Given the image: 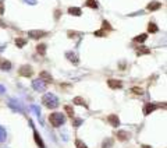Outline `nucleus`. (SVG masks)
<instances>
[{
    "instance_id": "nucleus-1",
    "label": "nucleus",
    "mask_w": 167,
    "mask_h": 148,
    "mask_svg": "<svg viewBox=\"0 0 167 148\" xmlns=\"http://www.w3.org/2000/svg\"><path fill=\"white\" fill-rule=\"evenodd\" d=\"M49 123L53 126V127H60L61 124L66 123V118H64V115L59 113V112H54L49 116Z\"/></svg>"
},
{
    "instance_id": "nucleus-2",
    "label": "nucleus",
    "mask_w": 167,
    "mask_h": 148,
    "mask_svg": "<svg viewBox=\"0 0 167 148\" xmlns=\"http://www.w3.org/2000/svg\"><path fill=\"white\" fill-rule=\"evenodd\" d=\"M42 104L46 108H57L59 106V101L53 94H46L43 96V99H42Z\"/></svg>"
},
{
    "instance_id": "nucleus-3",
    "label": "nucleus",
    "mask_w": 167,
    "mask_h": 148,
    "mask_svg": "<svg viewBox=\"0 0 167 148\" xmlns=\"http://www.w3.org/2000/svg\"><path fill=\"white\" fill-rule=\"evenodd\" d=\"M18 74H20L21 77H32L34 75V69L28 66V64H24V66H21L20 70H18Z\"/></svg>"
},
{
    "instance_id": "nucleus-4",
    "label": "nucleus",
    "mask_w": 167,
    "mask_h": 148,
    "mask_svg": "<svg viewBox=\"0 0 167 148\" xmlns=\"http://www.w3.org/2000/svg\"><path fill=\"white\" fill-rule=\"evenodd\" d=\"M46 35H48L46 31H40V30H32L28 32V36L31 39H40V38H43Z\"/></svg>"
},
{
    "instance_id": "nucleus-5",
    "label": "nucleus",
    "mask_w": 167,
    "mask_h": 148,
    "mask_svg": "<svg viewBox=\"0 0 167 148\" xmlns=\"http://www.w3.org/2000/svg\"><path fill=\"white\" fill-rule=\"evenodd\" d=\"M116 137H117L118 141H127V140L131 138V134L125 131V130H117L116 131Z\"/></svg>"
},
{
    "instance_id": "nucleus-6",
    "label": "nucleus",
    "mask_w": 167,
    "mask_h": 148,
    "mask_svg": "<svg viewBox=\"0 0 167 148\" xmlns=\"http://www.w3.org/2000/svg\"><path fill=\"white\" fill-rule=\"evenodd\" d=\"M39 80L40 81H43L46 85L50 84V83H53V77H52L50 73H48V71H40L39 73Z\"/></svg>"
},
{
    "instance_id": "nucleus-7",
    "label": "nucleus",
    "mask_w": 167,
    "mask_h": 148,
    "mask_svg": "<svg viewBox=\"0 0 167 148\" xmlns=\"http://www.w3.org/2000/svg\"><path fill=\"white\" fill-rule=\"evenodd\" d=\"M107 85H109V88H112V89H118L123 87V83L120 80L110 78V80H107Z\"/></svg>"
},
{
    "instance_id": "nucleus-8",
    "label": "nucleus",
    "mask_w": 167,
    "mask_h": 148,
    "mask_svg": "<svg viewBox=\"0 0 167 148\" xmlns=\"http://www.w3.org/2000/svg\"><path fill=\"white\" fill-rule=\"evenodd\" d=\"M107 122L112 124L113 127H118V126H120V119H118L117 115H109V116H107Z\"/></svg>"
},
{
    "instance_id": "nucleus-9",
    "label": "nucleus",
    "mask_w": 167,
    "mask_h": 148,
    "mask_svg": "<svg viewBox=\"0 0 167 148\" xmlns=\"http://www.w3.org/2000/svg\"><path fill=\"white\" fill-rule=\"evenodd\" d=\"M157 108H159V106H157L156 104H146V105H145V108H143V115H145V116H148V115L152 113L153 110H155V109H157Z\"/></svg>"
},
{
    "instance_id": "nucleus-10",
    "label": "nucleus",
    "mask_w": 167,
    "mask_h": 148,
    "mask_svg": "<svg viewBox=\"0 0 167 148\" xmlns=\"http://www.w3.org/2000/svg\"><path fill=\"white\" fill-rule=\"evenodd\" d=\"M160 7H162V3H159V1H150V3L146 6V10L156 11V10H159Z\"/></svg>"
},
{
    "instance_id": "nucleus-11",
    "label": "nucleus",
    "mask_w": 167,
    "mask_h": 148,
    "mask_svg": "<svg viewBox=\"0 0 167 148\" xmlns=\"http://www.w3.org/2000/svg\"><path fill=\"white\" fill-rule=\"evenodd\" d=\"M10 69H11V63L9 62V60L0 59V70L6 71V70H10Z\"/></svg>"
},
{
    "instance_id": "nucleus-12",
    "label": "nucleus",
    "mask_w": 167,
    "mask_h": 148,
    "mask_svg": "<svg viewBox=\"0 0 167 148\" xmlns=\"http://www.w3.org/2000/svg\"><path fill=\"white\" fill-rule=\"evenodd\" d=\"M64 112L67 113V116L68 118H75V112H74V109H73V106L71 105H64Z\"/></svg>"
},
{
    "instance_id": "nucleus-13",
    "label": "nucleus",
    "mask_w": 167,
    "mask_h": 148,
    "mask_svg": "<svg viewBox=\"0 0 167 148\" xmlns=\"http://www.w3.org/2000/svg\"><path fill=\"white\" fill-rule=\"evenodd\" d=\"M34 138H35V143L38 144L40 148H46V147H45L43 140H42V137H40L39 134H38V131H34Z\"/></svg>"
},
{
    "instance_id": "nucleus-14",
    "label": "nucleus",
    "mask_w": 167,
    "mask_h": 148,
    "mask_svg": "<svg viewBox=\"0 0 167 148\" xmlns=\"http://www.w3.org/2000/svg\"><path fill=\"white\" fill-rule=\"evenodd\" d=\"M73 104L74 105H78V106H85V108H88L86 102H85L84 98H81V96H75V98L73 99Z\"/></svg>"
},
{
    "instance_id": "nucleus-15",
    "label": "nucleus",
    "mask_w": 167,
    "mask_h": 148,
    "mask_svg": "<svg viewBox=\"0 0 167 148\" xmlns=\"http://www.w3.org/2000/svg\"><path fill=\"white\" fill-rule=\"evenodd\" d=\"M149 53H150V49L146 48V46H141L137 50V56H142V54H149Z\"/></svg>"
},
{
    "instance_id": "nucleus-16",
    "label": "nucleus",
    "mask_w": 167,
    "mask_h": 148,
    "mask_svg": "<svg viewBox=\"0 0 167 148\" xmlns=\"http://www.w3.org/2000/svg\"><path fill=\"white\" fill-rule=\"evenodd\" d=\"M114 145V140L113 138H106L102 143V148H112Z\"/></svg>"
},
{
    "instance_id": "nucleus-17",
    "label": "nucleus",
    "mask_w": 167,
    "mask_h": 148,
    "mask_svg": "<svg viewBox=\"0 0 167 148\" xmlns=\"http://www.w3.org/2000/svg\"><path fill=\"white\" fill-rule=\"evenodd\" d=\"M148 32H150V34H156V32H159L157 25L155 24V22H149V24H148Z\"/></svg>"
},
{
    "instance_id": "nucleus-18",
    "label": "nucleus",
    "mask_w": 167,
    "mask_h": 148,
    "mask_svg": "<svg viewBox=\"0 0 167 148\" xmlns=\"http://www.w3.org/2000/svg\"><path fill=\"white\" fill-rule=\"evenodd\" d=\"M46 48H48L46 44H39L36 46V52L39 54H42V56H45V54H46Z\"/></svg>"
},
{
    "instance_id": "nucleus-19",
    "label": "nucleus",
    "mask_w": 167,
    "mask_h": 148,
    "mask_svg": "<svg viewBox=\"0 0 167 148\" xmlns=\"http://www.w3.org/2000/svg\"><path fill=\"white\" fill-rule=\"evenodd\" d=\"M148 39V34H141V35H137L134 38V42H138V44H142L145 41Z\"/></svg>"
},
{
    "instance_id": "nucleus-20",
    "label": "nucleus",
    "mask_w": 167,
    "mask_h": 148,
    "mask_svg": "<svg viewBox=\"0 0 167 148\" xmlns=\"http://www.w3.org/2000/svg\"><path fill=\"white\" fill-rule=\"evenodd\" d=\"M68 13L70 14H73V15H75V17H79V15H81V9H78V7H70Z\"/></svg>"
},
{
    "instance_id": "nucleus-21",
    "label": "nucleus",
    "mask_w": 167,
    "mask_h": 148,
    "mask_svg": "<svg viewBox=\"0 0 167 148\" xmlns=\"http://www.w3.org/2000/svg\"><path fill=\"white\" fill-rule=\"evenodd\" d=\"M85 4L88 6L89 9H95V10H96V9L99 7L98 1H96V0H86V1H85Z\"/></svg>"
},
{
    "instance_id": "nucleus-22",
    "label": "nucleus",
    "mask_w": 167,
    "mask_h": 148,
    "mask_svg": "<svg viewBox=\"0 0 167 148\" xmlns=\"http://www.w3.org/2000/svg\"><path fill=\"white\" fill-rule=\"evenodd\" d=\"M42 81L40 80H36V81H34V87L35 89H39V91H43L45 88H46V84H40Z\"/></svg>"
},
{
    "instance_id": "nucleus-23",
    "label": "nucleus",
    "mask_w": 167,
    "mask_h": 148,
    "mask_svg": "<svg viewBox=\"0 0 167 148\" xmlns=\"http://www.w3.org/2000/svg\"><path fill=\"white\" fill-rule=\"evenodd\" d=\"M131 92L135 95H143V88H141V87H132Z\"/></svg>"
},
{
    "instance_id": "nucleus-24",
    "label": "nucleus",
    "mask_w": 167,
    "mask_h": 148,
    "mask_svg": "<svg viewBox=\"0 0 167 148\" xmlns=\"http://www.w3.org/2000/svg\"><path fill=\"white\" fill-rule=\"evenodd\" d=\"M25 44H27V39H24V38H17V39H15V45H17L18 48H22Z\"/></svg>"
},
{
    "instance_id": "nucleus-25",
    "label": "nucleus",
    "mask_w": 167,
    "mask_h": 148,
    "mask_svg": "<svg viewBox=\"0 0 167 148\" xmlns=\"http://www.w3.org/2000/svg\"><path fill=\"white\" fill-rule=\"evenodd\" d=\"M75 147H77V148H88V147H86V144L84 143V141H81L79 138L75 140Z\"/></svg>"
},
{
    "instance_id": "nucleus-26",
    "label": "nucleus",
    "mask_w": 167,
    "mask_h": 148,
    "mask_svg": "<svg viewBox=\"0 0 167 148\" xmlns=\"http://www.w3.org/2000/svg\"><path fill=\"white\" fill-rule=\"evenodd\" d=\"M102 30H109V31H112L113 30V28H112V25H110V22H109V21H103V22H102Z\"/></svg>"
},
{
    "instance_id": "nucleus-27",
    "label": "nucleus",
    "mask_w": 167,
    "mask_h": 148,
    "mask_svg": "<svg viewBox=\"0 0 167 148\" xmlns=\"http://www.w3.org/2000/svg\"><path fill=\"white\" fill-rule=\"evenodd\" d=\"M6 140V131L3 127H0V143H3Z\"/></svg>"
},
{
    "instance_id": "nucleus-28",
    "label": "nucleus",
    "mask_w": 167,
    "mask_h": 148,
    "mask_svg": "<svg viewBox=\"0 0 167 148\" xmlns=\"http://www.w3.org/2000/svg\"><path fill=\"white\" fill-rule=\"evenodd\" d=\"M73 120H74V127H78L79 124L82 123V120H81V119H77V120H75V118H73Z\"/></svg>"
},
{
    "instance_id": "nucleus-29",
    "label": "nucleus",
    "mask_w": 167,
    "mask_h": 148,
    "mask_svg": "<svg viewBox=\"0 0 167 148\" xmlns=\"http://www.w3.org/2000/svg\"><path fill=\"white\" fill-rule=\"evenodd\" d=\"M67 57H70V59H71V62H73V59H74V63H75V64L78 63V60H77V57H75L74 54H71V53H67Z\"/></svg>"
},
{
    "instance_id": "nucleus-30",
    "label": "nucleus",
    "mask_w": 167,
    "mask_h": 148,
    "mask_svg": "<svg viewBox=\"0 0 167 148\" xmlns=\"http://www.w3.org/2000/svg\"><path fill=\"white\" fill-rule=\"evenodd\" d=\"M94 35L95 36H104L106 34H104V31L102 30V31H96V32H94Z\"/></svg>"
},
{
    "instance_id": "nucleus-31",
    "label": "nucleus",
    "mask_w": 167,
    "mask_h": 148,
    "mask_svg": "<svg viewBox=\"0 0 167 148\" xmlns=\"http://www.w3.org/2000/svg\"><path fill=\"white\" fill-rule=\"evenodd\" d=\"M67 35H68L70 38H73V36H77V35H79V34H78V32H74V31H68Z\"/></svg>"
},
{
    "instance_id": "nucleus-32",
    "label": "nucleus",
    "mask_w": 167,
    "mask_h": 148,
    "mask_svg": "<svg viewBox=\"0 0 167 148\" xmlns=\"http://www.w3.org/2000/svg\"><path fill=\"white\" fill-rule=\"evenodd\" d=\"M60 15H61V11H60V10H56V11H54V18H56V20H59Z\"/></svg>"
},
{
    "instance_id": "nucleus-33",
    "label": "nucleus",
    "mask_w": 167,
    "mask_h": 148,
    "mask_svg": "<svg viewBox=\"0 0 167 148\" xmlns=\"http://www.w3.org/2000/svg\"><path fill=\"white\" fill-rule=\"evenodd\" d=\"M3 0H0V14H3Z\"/></svg>"
},
{
    "instance_id": "nucleus-34",
    "label": "nucleus",
    "mask_w": 167,
    "mask_h": 148,
    "mask_svg": "<svg viewBox=\"0 0 167 148\" xmlns=\"http://www.w3.org/2000/svg\"><path fill=\"white\" fill-rule=\"evenodd\" d=\"M141 148H153V147H150V145H146V144H143Z\"/></svg>"
}]
</instances>
